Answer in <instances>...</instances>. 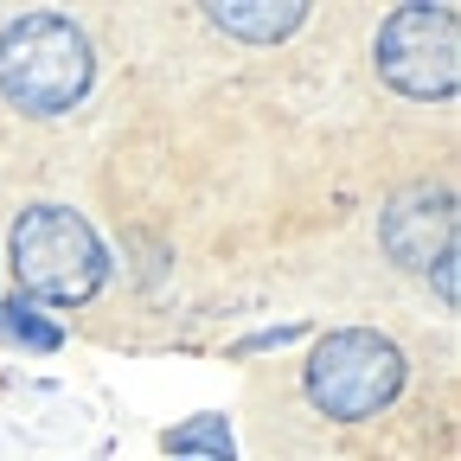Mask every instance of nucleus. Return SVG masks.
<instances>
[{"instance_id":"nucleus-1","label":"nucleus","mask_w":461,"mask_h":461,"mask_svg":"<svg viewBox=\"0 0 461 461\" xmlns=\"http://www.w3.org/2000/svg\"><path fill=\"white\" fill-rule=\"evenodd\" d=\"M96 77L90 39L65 14H26L0 32V96L26 115H65Z\"/></svg>"},{"instance_id":"nucleus-2","label":"nucleus","mask_w":461,"mask_h":461,"mask_svg":"<svg viewBox=\"0 0 461 461\" xmlns=\"http://www.w3.org/2000/svg\"><path fill=\"white\" fill-rule=\"evenodd\" d=\"M14 276L26 295H39L51 308H77L103 288L109 257L71 205H32L14 224Z\"/></svg>"},{"instance_id":"nucleus-3","label":"nucleus","mask_w":461,"mask_h":461,"mask_svg":"<svg viewBox=\"0 0 461 461\" xmlns=\"http://www.w3.org/2000/svg\"><path fill=\"white\" fill-rule=\"evenodd\" d=\"M302 384H308L314 411H327L339 423H359V417H378L384 403L403 391V353H397L384 333L346 327V333H327L314 346Z\"/></svg>"},{"instance_id":"nucleus-4","label":"nucleus","mask_w":461,"mask_h":461,"mask_svg":"<svg viewBox=\"0 0 461 461\" xmlns=\"http://www.w3.org/2000/svg\"><path fill=\"white\" fill-rule=\"evenodd\" d=\"M378 77L417 103H436L461 77V20L455 7H397L378 26Z\"/></svg>"},{"instance_id":"nucleus-5","label":"nucleus","mask_w":461,"mask_h":461,"mask_svg":"<svg viewBox=\"0 0 461 461\" xmlns=\"http://www.w3.org/2000/svg\"><path fill=\"white\" fill-rule=\"evenodd\" d=\"M384 250L403 263V269H436V288L442 302H455V193L442 186H417L391 199L384 212Z\"/></svg>"},{"instance_id":"nucleus-6","label":"nucleus","mask_w":461,"mask_h":461,"mask_svg":"<svg viewBox=\"0 0 461 461\" xmlns=\"http://www.w3.org/2000/svg\"><path fill=\"white\" fill-rule=\"evenodd\" d=\"M302 20H308L302 0H218L212 7V26L230 32V39H244V45H276Z\"/></svg>"},{"instance_id":"nucleus-7","label":"nucleus","mask_w":461,"mask_h":461,"mask_svg":"<svg viewBox=\"0 0 461 461\" xmlns=\"http://www.w3.org/2000/svg\"><path fill=\"white\" fill-rule=\"evenodd\" d=\"M167 448H173V455H212V461H230V429H224V417H199V423H186V429H173Z\"/></svg>"},{"instance_id":"nucleus-8","label":"nucleus","mask_w":461,"mask_h":461,"mask_svg":"<svg viewBox=\"0 0 461 461\" xmlns=\"http://www.w3.org/2000/svg\"><path fill=\"white\" fill-rule=\"evenodd\" d=\"M0 327H7V333H20L26 346H39V353H51V346H58V327L32 321V308H26V302H14V308H0Z\"/></svg>"}]
</instances>
